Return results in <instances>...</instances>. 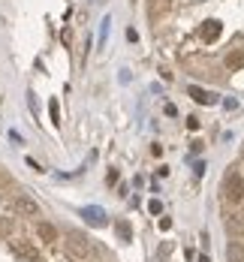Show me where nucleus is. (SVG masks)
Masks as SVG:
<instances>
[{"label": "nucleus", "instance_id": "f257e3e1", "mask_svg": "<svg viewBox=\"0 0 244 262\" xmlns=\"http://www.w3.org/2000/svg\"><path fill=\"white\" fill-rule=\"evenodd\" d=\"M223 199L232 202V205H238L244 199V178L238 172H226L223 175Z\"/></svg>", "mask_w": 244, "mask_h": 262}, {"label": "nucleus", "instance_id": "f03ea898", "mask_svg": "<svg viewBox=\"0 0 244 262\" xmlns=\"http://www.w3.org/2000/svg\"><path fill=\"white\" fill-rule=\"evenodd\" d=\"M66 253H70L73 259H84V256L91 253V241L81 235V232H70V235H66Z\"/></svg>", "mask_w": 244, "mask_h": 262}, {"label": "nucleus", "instance_id": "7ed1b4c3", "mask_svg": "<svg viewBox=\"0 0 244 262\" xmlns=\"http://www.w3.org/2000/svg\"><path fill=\"white\" fill-rule=\"evenodd\" d=\"M187 94H190V97H193L199 105H214V103H217V94H214V91H205V88H199V84H190Z\"/></svg>", "mask_w": 244, "mask_h": 262}, {"label": "nucleus", "instance_id": "20e7f679", "mask_svg": "<svg viewBox=\"0 0 244 262\" xmlns=\"http://www.w3.org/2000/svg\"><path fill=\"white\" fill-rule=\"evenodd\" d=\"M12 208L18 211V214H25V217H36V214H39V205H36L30 196H15Z\"/></svg>", "mask_w": 244, "mask_h": 262}, {"label": "nucleus", "instance_id": "39448f33", "mask_svg": "<svg viewBox=\"0 0 244 262\" xmlns=\"http://www.w3.org/2000/svg\"><path fill=\"white\" fill-rule=\"evenodd\" d=\"M220 30H223V25H220V21H217V18H208V21H205V25L199 27V36H202V39H205V42H214L217 36H220Z\"/></svg>", "mask_w": 244, "mask_h": 262}, {"label": "nucleus", "instance_id": "423d86ee", "mask_svg": "<svg viewBox=\"0 0 244 262\" xmlns=\"http://www.w3.org/2000/svg\"><path fill=\"white\" fill-rule=\"evenodd\" d=\"M81 217L91 223V226H106V211L103 208H97V205H91V208H84L81 211Z\"/></svg>", "mask_w": 244, "mask_h": 262}, {"label": "nucleus", "instance_id": "0eeeda50", "mask_svg": "<svg viewBox=\"0 0 244 262\" xmlns=\"http://www.w3.org/2000/svg\"><path fill=\"white\" fill-rule=\"evenodd\" d=\"M36 235L42 238V241H49V244H52V241H57V229H54L52 223L39 220V223H36Z\"/></svg>", "mask_w": 244, "mask_h": 262}, {"label": "nucleus", "instance_id": "6e6552de", "mask_svg": "<svg viewBox=\"0 0 244 262\" xmlns=\"http://www.w3.org/2000/svg\"><path fill=\"white\" fill-rule=\"evenodd\" d=\"M223 63H226V70H241V67H244V49L229 52L226 57H223Z\"/></svg>", "mask_w": 244, "mask_h": 262}, {"label": "nucleus", "instance_id": "1a4fd4ad", "mask_svg": "<svg viewBox=\"0 0 244 262\" xmlns=\"http://www.w3.org/2000/svg\"><path fill=\"white\" fill-rule=\"evenodd\" d=\"M226 262H244V244L241 241H229V247H226Z\"/></svg>", "mask_w": 244, "mask_h": 262}, {"label": "nucleus", "instance_id": "9d476101", "mask_svg": "<svg viewBox=\"0 0 244 262\" xmlns=\"http://www.w3.org/2000/svg\"><path fill=\"white\" fill-rule=\"evenodd\" d=\"M12 253L21 256V259H36V250L30 244H21V241H12Z\"/></svg>", "mask_w": 244, "mask_h": 262}, {"label": "nucleus", "instance_id": "9b49d317", "mask_svg": "<svg viewBox=\"0 0 244 262\" xmlns=\"http://www.w3.org/2000/svg\"><path fill=\"white\" fill-rule=\"evenodd\" d=\"M115 232H118L121 241H133V226H130L127 220H118V223H115Z\"/></svg>", "mask_w": 244, "mask_h": 262}, {"label": "nucleus", "instance_id": "f8f14e48", "mask_svg": "<svg viewBox=\"0 0 244 262\" xmlns=\"http://www.w3.org/2000/svg\"><path fill=\"white\" fill-rule=\"evenodd\" d=\"M49 115H52V124L57 127V124H60V108H57V100L49 103Z\"/></svg>", "mask_w": 244, "mask_h": 262}, {"label": "nucleus", "instance_id": "ddd939ff", "mask_svg": "<svg viewBox=\"0 0 244 262\" xmlns=\"http://www.w3.org/2000/svg\"><path fill=\"white\" fill-rule=\"evenodd\" d=\"M118 178H121V175H118V169H108V175H106V184L112 187V184H118Z\"/></svg>", "mask_w": 244, "mask_h": 262}, {"label": "nucleus", "instance_id": "4468645a", "mask_svg": "<svg viewBox=\"0 0 244 262\" xmlns=\"http://www.w3.org/2000/svg\"><path fill=\"white\" fill-rule=\"evenodd\" d=\"M148 211H151V214H160V211H163L160 199H151V202H148Z\"/></svg>", "mask_w": 244, "mask_h": 262}, {"label": "nucleus", "instance_id": "2eb2a0df", "mask_svg": "<svg viewBox=\"0 0 244 262\" xmlns=\"http://www.w3.org/2000/svg\"><path fill=\"white\" fill-rule=\"evenodd\" d=\"M108 25H112V18H103V30H100V42H106V33H108Z\"/></svg>", "mask_w": 244, "mask_h": 262}, {"label": "nucleus", "instance_id": "dca6fc26", "mask_svg": "<svg viewBox=\"0 0 244 262\" xmlns=\"http://www.w3.org/2000/svg\"><path fill=\"white\" fill-rule=\"evenodd\" d=\"M187 127H190V130H199V118H193V115H190V118H187Z\"/></svg>", "mask_w": 244, "mask_h": 262}, {"label": "nucleus", "instance_id": "f3484780", "mask_svg": "<svg viewBox=\"0 0 244 262\" xmlns=\"http://www.w3.org/2000/svg\"><path fill=\"white\" fill-rule=\"evenodd\" d=\"M199 262H211V259H208V256H199Z\"/></svg>", "mask_w": 244, "mask_h": 262}]
</instances>
